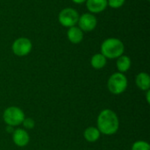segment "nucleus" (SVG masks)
<instances>
[{
    "label": "nucleus",
    "mask_w": 150,
    "mask_h": 150,
    "mask_svg": "<svg viewBox=\"0 0 150 150\" xmlns=\"http://www.w3.org/2000/svg\"><path fill=\"white\" fill-rule=\"evenodd\" d=\"M84 139L89 142H97L99 137H100V132L98 128L94 127H88L83 134Z\"/></svg>",
    "instance_id": "obj_13"
},
{
    "label": "nucleus",
    "mask_w": 150,
    "mask_h": 150,
    "mask_svg": "<svg viewBox=\"0 0 150 150\" xmlns=\"http://www.w3.org/2000/svg\"><path fill=\"white\" fill-rule=\"evenodd\" d=\"M79 18V14L76 10L68 7L62 10L58 15L59 23L64 27H71L75 26L77 24Z\"/></svg>",
    "instance_id": "obj_5"
},
{
    "label": "nucleus",
    "mask_w": 150,
    "mask_h": 150,
    "mask_svg": "<svg viewBox=\"0 0 150 150\" xmlns=\"http://www.w3.org/2000/svg\"><path fill=\"white\" fill-rule=\"evenodd\" d=\"M117 69L120 73L127 72L131 67V59L127 55H120L117 60Z\"/></svg>",
    "instance_id": "obj_12"
},
{
    "label": "nucleus",
    "mask_w": 150,
    "mask_h": 150,
    "mask_svg": "<svg viewBox=\"0 0 150 150\" xmlns=\"http://www.w3.org/2000/svg\"><path fill=\"white\" fill-rule=\"evenodd\" d=\"M23 125H24V127L26 128V129H33L35 126V122L33 119L31 118H27V119H24L23 120Z\"/></svg>",
    "instance_id": "obj_17"
},
{
    "label": "nucleus",
    "mask_w": 150,
    "mask_h": 150,
    "mask_svg": "<svg viewBox=\"0 0 150 150\" xmlns=\"http://www.w3.org/2000/svg\"><path fill=\"white\" fill-rule=\"evenodd\" d=\"M107 86L112 94L120 95L126 91L127 87V79L123 73H114L110 76Z\"/></svg>",
    "instance_id": "obj_3"
},
{
    "label": "nucleus",
    "mask_w": 150,
    "mask_h": 150,
    "mask_svg": "<svg viewBox=\"0 0 150 150\" xmlns=\"http://www.w3.org/2000/svg\"><path fill=\"white\" fill-rule=\"evenodd\" d=\"M73 3H75V4H83V3H84V2H86V0H71Z\"/></svg>",
    "instance_id": "obj_18"
},
{
    "label": "nucleus",
    "mask_w": 150,
    "mask_h": 150,
    "mask_svg": "<svg viewBox=\"0 0 150 150\" xmlns=\"http://www.w3.org/2000/svg\"><path fill=\"white\" fill-rule=\"evenodd\" d=\"M3 118L4 122L8 126L14 127L20 125L23 122L25 119V114L20 108L16 106H11L4 110Z\"/></svg>",
    "instance_id": "obj_4"
},
{
    "label": "nucleus",
    "mask_w": 150,
    "mask_h": 150,
    "mask_svg": "<svg viewBox=\"0 0 150 150\" xmlns=\"http://www.w3.org/2000/svg\"><path fill=\"white\" fill-rule=\"evenodd\" d=\"M67 36L69 40L73 44H79L83 39V33L78 26H71L69 28Z\"/></svg>",
    "instance_id": "obj_10"
},
{
    "label": "nucleus",
    "mask_w": 150,
    "mask_h": 150,
    "mask_svg": "<svg viewBox=\"0 0 150 150\" xmlns=\"http://www.w3.org/2000/svg\"><path fill=\"white\" fill-rule=\"evenodd\" d=\"M136 85L142 91H149L150 88V77L149 76L145 73L142 72L139 73L135 79Z\"/></svg>",
    "instance_id": "obj_11"
},
{
    "label": "nucleus",
    "mask_w": 150,
    "mask_h": 150,
    "mask_svg": "<svg viewBox=\"0 0 150 150\" xmlns=\"http://www.w3.org/2000/svg\"><path fill=\"white\" fill-rule=\"evenodd\" d=\"M78 27L83 32H91L93 31L98 24L97 18L92 13H83L79 16L78 18Z\"/></svg>",
    "instance_id": "obj_7"
},
{
    "label": "nucleus",
    "mask_w": 150,
    "mask_h": 150,
    "mask_svg": "<svg viewBox=\"0 0 150 150\" xmlns=\"http://www.w3.org/2000/svg\"><path fill=\"white\" fill-rule=\"evenodd\" d=\"M126 0H107L108 5L112 9H119L122 7L125 4Z\"/></svg>",
    "instance_id": "obj_16"
},
{
    "label": "nucleus",
    "mask_w": 150,
    "mask_h": 150,
    "mask_svg": "<svg viewBox=\"0 0 150 150\" xmlns=\"http://www.w3.org/2000/svg\"><path fill=\"white\" fill-rule=\"evenodd\" d=\"M101 54L107 59H115L123 54L125 46L123 42L117 38H108L101 44Z\"/></svg>",
    "instance_id": "obj_2"
},
{
    "label": "nucleus",
    "mask_w": 150,
    "mask_h": 150,
    "mask_svg": "<svg viewBox=\"0 0 150 150\" xmlns=\"http://www.w3.org/2000/svg\"><path fill=\"white\" fill-rule=\"evenodd\" d=\"M132 150H150L149 144L143 141H139L134 143Z\"/></svg>",
    "instance_id": "obj_15"
},
{
    "label": "nucleus",
    "mask_w": 150,
    "mask_h": 150,
    "mask_svg": "<svg viewBox=\"0 0 150 150\" xmlns=\"http://www.w3.org/2000/svg\"><path fill=\"white\" fill-rule=\"evenodd\" d=\"M12 139L14 143L18 147H25L29 143L30 137L27 132L24 129H17L13 132Z\"/></svg>",
    "instance_id": "obj_9"
},
{
    "label": "nucleus",
    "mask_w": 150,
    "mask_h": 150,
    "mask_svg": "<svg viewBox=\"0 0 150 150\" xmlns=\"http://www.w3.org/2000/svg\"><path fill=\"white\" fill-rule=\"evenodd\" d=\"M107 6V0H86V7L91 13H100Z\"/></svg>",
    "instance_id": "obj_8"
},
{
    "label": "nucleus",
    "mask_w": 150,
    "mask_h": 150,
    "mask_svg": "<svg viewBox=\"0 0 150 150\" xmlns=\"http://www.w3.org/2000/svg\"><path fill=\"white\" fill-rule=\"evenodd\" d=\"M33 45L31 40L25 37H20L15 40L12 43V52L17 56H25L32 50Z\"/></svg>",
    "instance_id": "obj_6"
},
{
    "label": "nucleus",
    "mask_w": 150,
    "mask_h": 150,
    "mask_svg": "<svg viewBox=\"0 0 150 150\" xmlns=\"http://www.w3.org/2000/svg\"><path fill=\"white\" fill-rule=\"evenodd\" d=\"M149 95H150V91H147V102L149 104L150 103V99H149Z\"/></svg>",
    "instance_id": "obj_19"
},
{
    "label": "nucleus",
    "mask_w": 150,
    "mask_h": 150,
    "mask_svg": "<svg viewBox=\"0 0 150 150\" xmlns=\"http://www.w3.org/2000/svg\"><path fill=\"white\" fill-rule=\"evenodd\" d=\"M106 58L100 53L94 54L91 59V64L92 68L96 69H101L106 65Z\"/></svg>",
    "instance_id": "obj_14"
},
{
    "label": "nucleus",
    "mask_w": 150,
    "mask_h": 150,
    "mask_svg": "<svg viewBox=\"0 0 150 150\" xmlns=\"http://www.w3.org/2000/svg\"><path fill=\"white\" fill-rule=\"evenodd\" d=\"M119 126L118 116L112 110L105 109L102 111L98 117V129L104 134H114L118 131Z\"/></svg>",
    "instance_id": "obj_1"
}]
</instances>
